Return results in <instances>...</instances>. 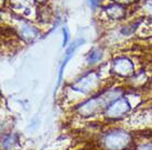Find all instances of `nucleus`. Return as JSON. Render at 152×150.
Returning a JSON list of instances; mask_svg holds the SVG:
<instances>
[{
    "instance_id": "nucleus-1",
    "label": "nucleus",
    "mask_w": 152,
    "mask_h": 150,
    "mask_svg": "<svg viewBox=\"0 0 152 150\" xmlns=\"http://www.w3.org/2000/svg\"><path fill=\"white\" fill-rule=\"evenodd\" d=\"M91 4H93V6H96V4H97V0H91Z\"/></svg>"
}]
</instances>
